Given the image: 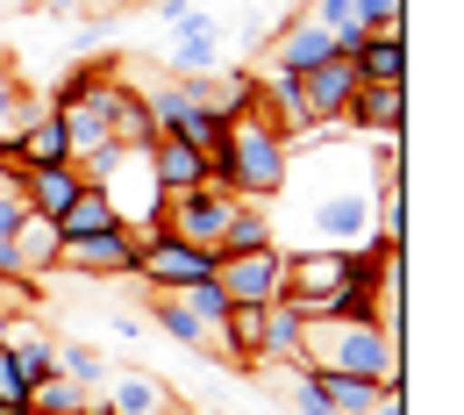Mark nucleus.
<instances>
[{"label":"nucleus","instance_id":"e433bc0d","mask_svg":"<svg viewBox=\"0 0 464 415\" xmlns=\"http://www.w3.org/2000/svg\"><path fill=\"white\" fill-rule=\"evenodd\" d=\"M0 415H29V409H0Z\"/></svg>","mask_w":464,"mask_h":415},{"label":"nucleus","instance_id":"a878e982","mask_svg":"<svg viewBox=\"0 0 464 415\" xmlns=\"http://www.w3.org/2000/svg\"><path fill=\"white\" fill-rule=\"evenodd\" d=\"M179 301H186V308H193V315H200V322H208V330L222 337V315H229V294H222V280H215V272H208V280H193V287H179Z\"/></svg>","mask_w":464,"mask_h":415},{"label":"nucleus","instance_id":"c9c22d12","mask_svg":"<svg viewBox=\"0 0 464 415\" xmlns=\"http://www.w3.org/2000/svg\"><path fill=\"white\" fill-rule=\"evenodd\" d=\"M0 344H7V315H0Z\"/></svg>","mask_w":464,"mask_h":415},{"label":"nucleus","instance_id":"393cba45","mask_svg":"<svg viewBox=\"0 0 464 415\" xmlns=\"http://www.w3.org/2000/svg\"><path fill=\"white\" fill-rule=\"evenodd\" d=\"M314 380H322V394H329V409H336V415H364L379 394H386V387H372V380H343V372H314Z\"/></svg>","mask_w":464,"mask_h":415},{"label":"nucleus","instance_id":"f257e3e1","mask_svg":"<svg viewBox=\"0 0 464 415\" xmlns=\"http://www.w3.org/2000/svg\"><path fill=\"white\" fill-rule=\"evenodd\" d=\"M293 372H343L372 387H401V337H386L379 322H336V315H307L300 322V365Z\"/></svg>","mask_w":464,"mask_h":415},{"label":"nucleus","instance_id":"dca6fc26","mask_svg":"<svg viewBox=\"0 0 464 415\" xmlns=\"http://www.w3.org/2000/svg\"><path fill=\"white\" fill-rule=\"evenodd\" d=\"M150 173L165 193H186V186H208V165H200V151L193 143H179V136H158L150 143Z\"/></svg>","mask_w":464,"mask_h":415},{"label":"nucleus","instance_id":"b1692460","mask_svg":"<svg viewBox=\"0 0 464 415\" xmlns=\"http://www.w3.org/2000/svg\"><path fill=\"white\" fill-rule=\"evenodd\" d=\"M86 401H93V394H86V387H72L64 372H51V380H36V387H29V415H86Z\"/></svg>","mask_w":464,"mask_h":415},{"label":"nucleus","instance_id":"9d476101","mask_svg":"<svg viewBox=\"0 0 464 415\" xmlns=\"http://www.w3.org/2000/svg\"><path fill=\"white\" fill-rule=\"evenodd\" d=\"M343 129H357V136H401L407 129V86H364L357 79V94L343 101Z\"/></svg>","mask_w":464,"mask_h":415},{"label":"nucleus","instance_id":"cd10ccee","mask_svg":"<svg viewBox=\"0 0 464 415\" xmlns=\"http://www.w3.org/2000/svg\"><path fill=\"white\" fill-rule=\"evenodd\" d=\"M22 86H29V79H22V58H7V64H0V151L14 143V108H22Z\"/></svg>","mask_w":464,"mask_h":415},{"label":"nucleus","instance_id":"c85d7f7f","mask_svg":"<svg viewBox=\"0 0 464 415\" xmlns=\"http://www.w3.org/2000/svg\"><path fill=\"white\" fill-rule=\"evenodd\" d=\"M0 409H29V380H22V365H14L7 344H0Z\"/></svg>","mask_w":464,"mask_h":415},{"label":"nucleus","instance_id":"7ed1b4c3","mask_svg":"<svg viewBox=\"0 0 464 415\" xmlns=\"http://www.w3.org/2000/svg\"><path fill=\"white\" fill-rule=\"evenodd\" d=\"M93 186L108 193V208H115L121 230H136V237L150 243L158 230H165V186H158V173H150V151H115L101 173H93Z\"/></svg>","mask_w":464,"mask_h":415},{"label":"nucleus","instance_id":"4468645a","mask_svg":"<svg viewBox=\"0 0 464 415\" xmlns=\"http://www.w3.org/2000/svg\"><path fill=\"white\" fill-rule=\"evenodd\" d=\"M86 186V173L79 165H36V173H22V201L36 208V215H51L58 222L64 208H72V193Z\"/></svg>","mask_w":464,"mask_h":415},{"label":"nucleus","instance_id":"9b49d317","mask_svg":"<svg viewBox=\"0 0 464 415\" xmlns=\"http://www.w3.org/2000/svg\"><path fill=\"white\" fill-rule=\"evenodd\" d=\"M350 94H357V64L350 58H322L314 72H300V108H307V122H336Z\"/></svg>","mask_w":464,"mask_h":415},{"label":"nucleus","instance_id":"5701e85b","mask_svg":"<svg viewBox=\"0 0 464 415\" xmlns=\"http://www.w3.org/2000/svg\"><path fill=\"white\" fill-rule=\"evenodd\" d=\"M265 358L272 365H300V315H293L286 301H265Z\"/></svg>","mask_w":464,"mask_h":415},{"label":"nucleus","instance_id":"20e7f679","mask_svg":"<svg viewBox=\"0 0 464 415\" xmlns=\"http://www.w3.org/2000/svg\"><path fill=\"white\" fill-rule=\"evenodd\" d=\"M136 258H143V237L115 222L101 237H64L58 272H72V280H136Z\"/></svg>","mask_w":464,"mask_h":415},{"label":"nucleus","instance_id":"ddd939ff","mask_svg":"<svg viewBox=\"0 0 464 415\" xmlns=\"http://www.w3.org/2000/svg\"><path fill=\"white\" fill-rule=\"evenodd\" d=\"M7 351H14V365H22V380H29V387L58 372V337H51V330H36L29 315H7Z\"/></svg>","mask_w":464,"mask_h":415},{"label":"nucleus","instance_id":"2eb2a0df","mask_svg":"<svg viewBox=\"0 0 464 415\" xmlns=\"http://www.w3.org/2000/svg\"><path fill=\"white\" fill-rule=\"evenodd\" d=\"M108 136H115V151H150V143H158V122H150V108H143L136 86H115V101H108Z\"/></svg>","mask_w":464,"mask_h":415},{"label":"nucleus","instance_id":"1a4fd4ad","mask_svg":"<svg viewBox=\"0 0 464 415\" xmlns=\"http://www.w3.org/2000/svg\"><path fill=\"white\" fill-rule=\"evenodd\" d=\"M58 251H64V237H58V222L51 215H36V208H22V222L7 230V272L14 280H51L58 272Z\"/></svg>","mask_w":464,"mask_h":415},{"label":"nucleus","instance_id":"f3484780","mask_svg":"<svg viewBox=\"0 0 464 415\" xmlns=\"http://www.w3.org/2000/svg\"><path fill=\"white\" fill-rule=\"evenodd\" d=\"M150 322H158L165 337H179L186 351H222V337H215V330H208V322H200L179 294H150Z\"/></svg>","mask_w":464,"mask_h":415},{"label":"nucleus","instance_id":"aec40b11","mask_svg":"<svg viewBox=\"0 0 464 415\" xmlns=\"http://www.w3.org/2000/svg\"><path fill=\"white\" fill-rule=\"evenodd\" d=\"M265 243H279L272 208H257V201H236L229 230H222V258H236V251H265Z\"/></svg>","mask_w":464,"mask_h":415},{"label":"nucleus","instance_id":"0eeeda50","mask_svg":"<svg viewBox=\"0 0 464 415\" xmlns=\"http://www.w3.org/2000/svg\"><path fill=\"white\" fill-rule=\"evenodd\" d=\"M215 280H222V294L229 301H279L286 287V251L279 243H265V251H236V258H215Z\"/></svg>","mask_w":464,"mask_h":415},{"label":"nucleus","instance_id":"bb28decb","mask_svg":"<svg viewBox=\"0 0 464 415\" xmlns=\"http://www.w3.org/2000/svg\"><path fill=\"white\" fill-rule=\"evenodd\" d=\"M350 15H357V29H364V36H407L401 0H350Z\"/></svg>","mask_w":464,"mask_h":415},{"label":"nucleus","instance_id":"6e6552de","mask_svg":"<svg viewBox=\"0 0 464 415\" xmlns=\"http://www.w3.org/2000/svg\"><path fill=\"white\" fill-rule=\"evenodd\" d=\"M322 58H336V36L300 7V15H286L279 22V36H272V51H265V64L257 72H286V79H300V72H314Z\"/></svg>","mask_w":464,"mask_h":415},{"label":"nucleus","instance_id":"a211bd4d","mask_svg":"<svg viewBox=\"0 0 464 415\" xmlns=\"http://www.w3.org/2000/svg\"><path fill=\"white\" fill-rule=\"evenodd\" d=\"M350 64H357V79H364V86H407L401 36H364V44L350 51Z\"/></svg>","mask_w":464,"mask_h":415},{"label":"nucleus","instance_id":"7c9ffc66","mask_svg":"<svg viewBox=\"0 0 464 415\" xmlns=\"http://www.w3.org/2000/svg\"><path fill=\"white\" fill-rule=\"evenodd\" d=\"M364 415H407V394H401V387H386V394H379Z\"/></svg>","mask_w":464,"mask_h":415},{"label":"nucleus","instance_id":"2f4dec72","mask_svg":"<svg viewBox=\"0 0 464 415\" xmlns=\"http://www.w3.org/2000/svg\"><path fill=\"white\" fill-rule=\"evenodd\" d=\"M129 0H79V15H121Z\"/></svg>","mask_w":464,"mask_h":415},{"label":"nucleus","instance_id":"72a5a7b5","mask_svg":"<svg viewBox=\"0 0 464 415\" xmlns=\"http://www.w3.org/2000/svg\"><path fill=\"white\" fill-rule=\"evenodd\" d=\"M165 415H200V409H186V401H172V409H165Z\"/></svg>","mask_w":464,"mask_h":415},{"label":"nucleus","instance_id":"f704fd0d","mask_svg":"<svg viewBox=\"0 0 464 415\" xmlns=\"http://www.w3.org/2000/svg\"><path fill=\"white\" fill-rule=\"evenodd\" d=\"M86 415H108V401H86Z\"/></svg>","mask_w":464,"mask_h":415},{"label":"nucleus","instance_id":"c756f323","mask_svg":"<svg viewBox=\"0 0 464 415\" xmlns=\"http://www.w3.org/2000/svg\"><path fill=\"white\" fill-rule=\"evenodd\" d=\"M293 415H336V409H329V394H322V380H314V372H293Z\"/></svg>","mask_w":464,"mask_h":415},{"label":"nucleus","instance_id":"f8f14e48","mask_svg":"<svg viewBox=\"0 0 464 415\" xmlns=\"http://www.w3.org/2000/svg\"><path fill=\"white\" fill-rule=\"evenodd\" d=\"M101 401H108V415H165L172 409V387L158 372H143V365H115L108 387H101Z\"/></svg>","mask_w":464,"mask_h":415},{"label":"nucleus","instance_id":"4be33fe9","mask_svg":"<svg viewBox=\"0 0 464 415\" xmlns=\"http://www.w3.org/2000/svg\"><path fill=\"white\" fill-rule=\"evenodd\" d=\"M58 372L72 380V387H86V394L101 401V387H108V372H115V365H108V358L93 351L86 337H72V344H58Z\"/></svg>","mask_w":464,"mask_h":415},{"label":"nucleus","instance_id":"473e14b6","mask_svg":"<svg viewBox=\"0 0 464 415\" xmlns=\"http://www.w3.org/2000/svg\"><path fill=\"white\" fill-rule=\"evenodd\" d=\"M36 7H44V15H58V22H72V15H79V0H36Z\"/></svg>","mask_w":464,"mask_h":415},{"label":"nucleus","instance_id":"423d86ee","mask_svg":"<svg viewBox=\"0 0 464 415\" xmlns=\"http://www.w3.org/2000/svg\"><path fill=\"white\" fill-rule=\"evenodd\" d=\"M208 272H215V251L179 243L172 230H158V237L143 243V258H136V280H143L150 294H179V287H193V280H208Z\"/></svg>","mask_w":464,"mask_h":415},{"label":"nucleus","instance_id":"412c9836","mask_svg":"<svg viewBox=\"0 0 464 415\" xmlns=\"http://www.w3.org/2000/svg\"><path fill=\"white\" fill-rule=\"evenodd\" d=\"M101 230H115V208H108V193L86 179V186L72 193V208L58 215V237H101Z\"/></svg>","mask_w":464,"mask_h":415},{"label":"nucleus","instance_id":"f03ea898","mask_svg":"<svg viewBox=\"0 0 464 415\" xmlns=\"http://www.w3.org/2000/svg\"><path fill=\"white\" fill-rule=\"evenodd\" d=\"M286 143H279V129L272 115L250 101L243 115H229V158H222V173L208 179V186H222L229 201H257V208H272L279 201V186H286Z\"/></svg>","mask_w":464,"mask_h":415},{"label":"nucleus","instance_id":"6ab92c4d","mask_svg":"<svg viewBox=\"0 0 464 415\" xmlns=\"http://www.w3.org/2000/svg\"><path fill=\"white\" fill-rule=\"evenodd\" d=\"M14 158H22V173H36V165H72V151H64V129H58V115H36L14 143H7Z\"/></svg>","mask_w":464,"mask_h":415},{"label":"nucleus","instance_id":"39448f33","mask_svg":"<svg viewBox=\"0 0 464 415\" xmlns=\"http://www.w3.org/2000/svg\"><path fill=\"white\" fill-rule=\"evenodd\" d=\"M229 215H236V201L222 193V186H186V193L165 201V230H172L179 243L215 251V258H222V230H229Z\"/></svg>","mask_w":464,"mask_h":415}]
</instances>
